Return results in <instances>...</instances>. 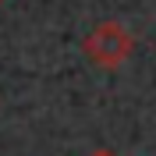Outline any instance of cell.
I'll return each mask as SVG.
<instances>
[{"instance_id":"1","label":"cell","mask_w":156,"mask_h":156,"mask_svg":"<svg viewBox=\"0 0 156 156\" xmlns=\"http://www.w3.org/2000/svg\"><path fill=\"white\" fill-rule=\"evenodd\" d=\"M135 50V36L121 25V21H99L96 29L82 39V53L89 57V64H96L103 71L121 68Z\"/></svg>"},{"instance_id":"2","label":"cell","mask_w":156,"mask_h":156,"mask_svg":"<svg viewBox=\"0 0 156 156\" xmlns=\"http://www.w3.org/2000/svg\"><path fill=\"white\" fill-rule=\"evenodd\" d=\"M89 156H117V153H110V149H92Z\"/></svg>"},{"instance_id":"3","label":"cell","mask_w":156,"mask_h":156,"mask_svg":"<svg viewBox=\"0 0 156 156\" xmlns=\"http://www.w3.org/2000/svg\"><path fill=\"white\" fill-rule=\"evenodd\" d=\"M0 4H4V0H0Z\"/></svg>"}]
</instances>
